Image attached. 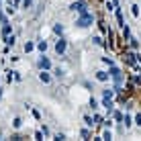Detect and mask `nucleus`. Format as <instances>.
Returning a JSON list of instances; mask_svg holds the SVG:
<instances>
[{
  "label": "nucleus",
  "mask_w": 141,
  "mask_h": 141,
  "mask_svg": "<svg viewBox=\"0 0 141 141\" xmlns=\"http://www.w3.org/2000/svg\"><path fill=\"white\" fill-rule=\"evenodd\" d=\"M92 23H94V18H92V15H88V12H84V15L76 21L78 27H88V25H92Z\"/></svg>",
  "instance_id": "1"
},
{
  "label": "nucleus",
  "mask_w": 141,
  "mask_h": 141,
  "mask_svg": "<svg viewBox=\"0 0 141 141\" xmlns=\"http://www.w3.org/2000/svg\"><path fill=\"white\" fill-rule=\"evenodd\" d=\"M110 78L115 80V84H117V88H121V72H119V68H115V65H110Z\"/></svg>",
  "instance_id": "2"
},
{
  "label": "nucleus",
  "mask_w": 141,
  "mask_h": 141,
  "mask_svg": "<svg viewBox=\"0 0 141 141\" xmlns=\"http://www.w3.org/2000/svg\"><path fill=\"white\" fill-rule=\"evenodd\" d=\"M55 51H57V53H63V51H65V41L63 39H59L55 43Z\"/></svg>",
  "instance_id": "3"
},
{
  "label": "nucleus",
  "mask_w": 141,
  "mask_h": 141,
  "mask_svg": "<svg viewBox=\"0 0 141 141\" xmlns=\"http://www.w3.org/2000/svg\"><path fill=\"white\" fill-rule=\"evenodd\" d=\"M39 65H41V70H49V68H51V62H49L47 57H41V59H39Z\"/></svg>",
  "instance_id": "4"
},
{
  "label": "nucleus",
  "mask_w": 141,
  "mask_h": 141,
  "mask_svg": "<svg viewBox=\"0 0 141 141\" xmlns=\"http://www.w3.org/2000/svg\"><path fill=\"white\" fill-rule=\"evenodd\" d=\"M39 80H41V82H45V84H47V82H49V80H51V78H49V74H47V72H41V74H39Z\"/></svg>",
  "instance_id": "5"
},
{
  "label": "nucleus",
  "mask_w": 141,
  "mask_h": 141,
  "mask_svg": "<svg viewBox=\"0 0 141 141\" xmlns=\"http://www.w3.org/2000/svg\"><path fill=\"white\" fill-rule=\"evenodd\" d=\"M96 78L100 80V82H106V80H109V74H104V72H98V74H96Z\"/></svg>",
  "instance_id": "6"
},
{
  "label": "nucleus",
  "mask_w": 141,
  "mask_h": 141,
  "mask_svg": "<svg viewBox=\"0 0 141 141\" xmlns=\"http://www.w3.org/2000/svg\"><path fill=\"white\" fill-rule=\"evenodd\" d=\"M72 8H74V10H78V12H82V15H84V12H86V10H84V6H82V4H72Z\"/></svg>",
  "instance_id": "7"
},
{
  "label": "nucleus",
  "mask_w": 141,
  "mask_h": 141,
  "mask_svg": "<svg viewBox=\"0 0 141 141\" xmlns=\"http://www.w3.org/2000/svg\"><path fill=\"white\" fill-rule=\"evenodd\" d=\"M102 104H104V106L109 109V112L112 110V102H110V98H104V102H102Z\"/></svg>",
  "instance_id": "8"
},
{
  "label": "nucleus",
  "mask_w": 141,
  "mask_h": 141,
  "mask_svg": "<svg viewBox=\"0 0 141 141\" xmlns=\"http://www.w3.org/2000/svg\"><path fill=\"white\" fill-rule=\"evenodd\" d=\"M129 43H131V47H133V49H137V47H139V43H137V39H135V37H129Z\"/></svg>",
  "instance_id": "9"
},
{
  "label": "nucleus",
  "mask_w": 141,
  "mask_h": 141,
  "mask_svg": "<svg viewBox=\"0 0 141 141\" xmlns=\"http://www.w3.org/2000/svg\"><path fill=\"white\" fill-rule=\"evenodd\" d=\"M6 45H10V47L15 45V37H12V35H10V37H6Z\"/></svg>",
  "instance_id": "10"
},
{
  "label": "nucleus",
  "mask_w": 141,
  "mask_h": 141,
  "mask_svg": "<svg viewBox=\"0 0 141 141\" xmlns=\"http://www.w3.org/2000/svg\"><path fill=\"white\" fill-rule=\"evenodd\" d=\"M131 10H133L135 16H139V6H137V4H133V6H131Z\"/></svg>",
  "instance_id": "11"
},
{
  "label": "nucleus",
  "mask_w": 141,
  "mask_h": 141,
  "mask_svg": "<svg viewBox=\"0 0 141 141\" xmlns=\"http://www.w3.org/2000/svg\"><path fill=\"white\" fill-rule=\"evenodd\" d=\"M37 47H39L41 51H45V49H47V43H45V41H39V45H37Z\"/></svg>",
  "instance_id": "12"
},
{
  "label": "nucleus",
  "mask_w": 141,
  "mask_h": 141,
  "mask_svg": "<svg viewBox=\"0 0 141 141\" xmlns=\"http://www.w3.org/2000/svg\"><path fill=\"white\" fill-rule=\"evenodd\" d=\"M102 94H104V98H112V90H104Z\"/></svg>",
  "instance_id": "13"
},
{
  "label": "nucleus",
  "mask_w": 141,
  "mask_h": 141,
  "mask_svg": "<svg viewBox=\"0 0 141 141\" xmlns=\"http://www.w3.org/2000/svg\"><path fill=\"white\" fill-rule=\"evenodd\" d=\"M12 125H15V127H16V129H18V127L23 125V121H21V119H15V123H12Z\"/></svg>",
  "instance_id": "14"
},
{
  "label": "nucleus",
  "mask_w": 141,
  "mask_h": 141,
  "mask_svg": "<svg viewBox=\"0 0 141 141\" xmlns=\"http://www.w3.org/2000/svg\"><path fill=\"white\" fill-rule=\"evenodd\" d=\"M33 47H35L33 43H27V45H25V51H33Z\"/></svg>",
  "instance_id": "15"
},
{
  "label": "nucleus",
  "mask_w": 141,
  "mask_h": 141,
  "mask_svg": "<svg viewBox=\"0 0 141 141\" xmlns=\"http://www.w3.org/2000/svg\"><path fill=\"white\" fill-rule=\"evenodd\" d=\"M123 121H125V127H131V117H125Z\"/></svg>",
  "instance_id": "16"
},
{
  "label": "nucleus",
  "mask_w": 141,
  "mask_h": 141,
  "mask_svg": "<svg viewBox=\"0 0 141 141\" xmlns=\"http://www.w3.org/2000/svg\"><path fill=\"white\" fill-rule=\"evenodd\" d=\"M23 4H25V8H29L33 4V0H23Z\"/></svg>",
  "instance_id": "17"
},
{
  "label": "nucleus",
  "mask_w": 141,
  "mask_h": 141,
  "mask_svg": "<svg viewBox=\"0 0 141 141\" xmlns=\"http://www.w3.org/2000/svg\"><path fill=\"white\" fill-rule=\"evenodd\" d=\"M92 41H94V43H96V45H102V39H100V37H94Z\"/></svg>",
  "instance_id": "18"
},
{
  "label": "nucleus",
  "mask_w": 141,
  "mask_h": 141,
  "mask_svg": "<svg viewBox=\"0 0 141 141\" xmlns=\"http://www.w3.org/2000/svg\"><path fill=\"white\" fill-rule=\"evenodd\" d=\"M135 123H137V125L141 127V115H137V117H135Z\"/></svg>",
  "instance_id": "19"
},
{
  "label": "nucleus",
  "mask_w": 141,
  "mask_h": 141,
  "mask_svg": "<svg viewBox=\"0 0 141 141\" xmlns=\"http://www.w3.org/2000/svg\"><path fill=\"white\" fill-rule=\"evenodd\" d=\"M15 2H21V0H15Z\"/></svg>",
  "instance_id": "20"
}]
</instances>
